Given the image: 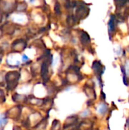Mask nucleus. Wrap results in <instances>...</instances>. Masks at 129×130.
Instances as JSON below:
<instances>
[{"label": "nucleus", "instance_id": "1", "mask_svg": "<svg viewBox=\"0 0 129 130\" xmlns=\"http://www.w3.org/2000/svg\"><path fill=\"white\" fill-rule=\"evenodd\" d=\"M116 18L114 15H112L111 16V18L109 21V34L113 33L115 31V29H116Z\"/></svg>", "mask_w": 129, "mask_h": 130}, {"label": "nucleus", "instance_id": "2", "mask_svg": "<svg viewBox=\"0 0 129 130\" xmlns=\"http://www.w3.org/2000/svg\"><path fill=\"white\" fill-rule=\"evenodd\" d=\"M93 68H94V71H95V72L97 74H100V75L102 74L101 73L102 72V71H101V69H102V65L100 64V62H94Z\"/></svg>", "mask_w": 129, "mask_h": 130}]
</instances>
